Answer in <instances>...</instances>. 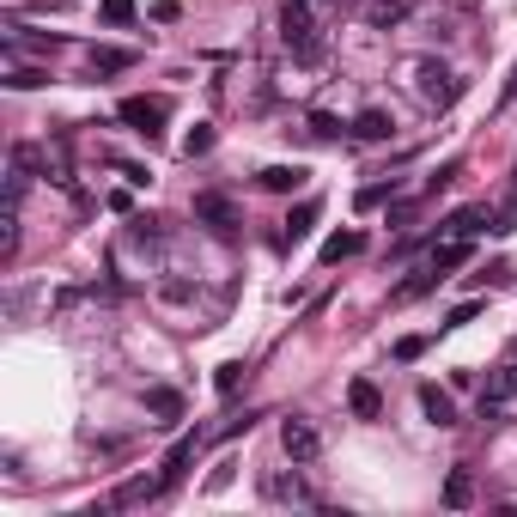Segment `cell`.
<instances>
[{
    "mask_svg": "<svg viewBox=\"0 0 517 517\" xmlns=\"http://www.w3.org/2000/svg\"><path fill=\"white\" fill-rule=\"evenodd\" d=\"M244 372H250V365H244V359H226V365H219V372H213V384H219V390H226V396H232V390L244 384Z\"/></svg>",
    "mask_w": 517,
    "mask_h": 517,
    "instance_id": "d4e9b609",
    "label": "cell"
},
{
    "mask_svg": "<svg viewBox=\"0 0 517 517\" xmlns=\"http://www.w3.org/2000/svg\"><path fill=\"white\" fill-rule=\"evenodd\" d=\"M305 165H268L262 171V189H274V195H292V189H305Z\"/></svg>",
    "mask_w": 517,
    "mask_h": 517,
    "instance_id": "5bb4252c",
    "label": "cell"
},
{
    "mask_svg": "<svg viewBox=\"0 0 517 517\" xmlns=\"http://www.w3.org/2000/svg\"><path fill=\"white\" fill-rule=\"evenodd\" d=\"M280 451H286L292 463H317V457H323V432H317L311 420L292 414V420H280Z\"/></svg>",
    "mask_w": 517,
    "mask_h": 517,
    "instance_id": "3957f363",
    "label": "cell"
},
{
    "mask_svg": "<svg viewBox=\"0 0 517 517\" xmlns=\"http://www.w3.org/2000/svg\"><path fill=\"white\" fill-rule=\"evenodd\" d=\"M365 250V238L359 232H335L329 244H323V268H335V262H347V256H359Z\"/></svg>",
    "mask_w": 517,
    "mask_h": 517,
    "instance_id": "ac0fdd59",
    "label": "cell"
},
{
    "mask_svg": "<svg viewBox=\"0 0 517 517\" xmlns=\"http://www.w3.org/2000/svg\"><path fill=\"white\" fill-rule=\"evenodd\" d=\"M517 396V359H505V365H493V372H487V390H481V414L493 420L505 402Z\"/></svg>",
    "mask_w": 517,
    "mask_h": 517,
    "instance_id": "5b68a950",
    "label": "cell"
},
{
    "mask_svg": "<svg viewBox=\"0 0 517 517\" xmlns=\"http://www.w3.org/2000/svg\"><path fill=\"white\" fill-rule=\"evenodd\" d=\"M280 43L292 49L299 67H317L329 37H323V0H286L280 7Z\"/></svg>",
    "mask_w": 517,
    "mask_h": 517,
    "instance_id": "6da1fadb",
    "label": "cell"
},
{
    "mask_svg": "<svg viewBox=\"0 0 517 517\" xmlns=\"http://www.w3.org/2000/svg\"><path fill=\"white\" fill-rule=\"evenodd\" d=\"M86 61H92V73H128V67H134V49H110V43H98Z\"/></svg>",
    "mask_w": 517,
    "mask_h": 517,
    "instance_id": "e0dca14e",
    "label": "cell"
},
{
    "mask_svg": "<svg viewBox=\"0 0 517 517\" xmlns=\"http://www.w3.org/2000/svg\"><path fill=\"white\" fill-rule=\"evenodd\" d=\"M311 134H317V140H335V134H341V122H335L329 110H317V116H311Z\"/></svg>",
    "mask_w": 517,
    "mask_h": 517,
    "instance_id": "4316f807",
    "label": "cell"
},
{
    "mask_svg": "<svg viewBox=\"0 0 517 517\" xmlns=\"http://www.w3.org/2000/svg\"><path fill=\"white\" fill-rule=\"evenodd\" d=\"M195 451H201V438H195V432H189V438H177V445H171V457H165V469H159V475H165V487H177V481L189 475Z\"/></svg>",
    "mask_w": 517,
    "mask_h": 517,
    "instance_id": "4fadbf2b",
    "label": "cell"
},
{
    "mask_svg": "<svg viewBox=\"0 0 517 517\" xmlns=\"http://www.w3.org/2000/svg\"><path fill=\"white\" fill-rule=\"evenodd\" d=\"M195 219H207V226L226 232V238L238 232V207H232L226 195H195Z\"/></svg>",
    "mask_w": 517,
    "mask_h": 517,
    "instance_id": "ba28073f",
    "label": "cell"
},
{
    "mask_svg": "<svg viewBox=\"0 0 517 517\" xmlns=\"http://www.w3.org/2000/svg\"><path fill=\"white\" fill-rule=\"evenodd\" d=\"M420 414H426L432 426H457V402H451V390L420 384Z\"/></svg>",
    "mask_w": 517,
    "mask_h": 517,
    "instance_id": "30bf717a",
    "label": "cell"
},
{
    "mask_svg": "<svg viewBox=\"0 0 517 517\" xmlns=\"http://www.w3.org/2000/svg\"><path fill=\"white\" fill-rule=\"evenodd\" d=\"M481 219H487V207H463V213H451L445 226H438V238H475Z\"/></svg>",
    "mask_w": 517,
    "mask_h": 517,
    "instance_id": "2e32d148",
    "label": "cell"
},
{
    "mask_svg": "<svg viewBox=\"0 0 517 517\" xmlns=\"http://www.w3.org/2000/svg\"><path fill=\"white\" fill-rule=\"evenodd\" d=\"M408 73H414V92H420L426 104H438V110L457 104V92H463V80H457L451 67H438V61H414Z\"/></svg>",
    "mask_w": 517,
    "mask_h": 517,
    "instance_id": "7a4b0ae2",
    "label": "cell"
},
{
    "mask_svg": "<svg viewBox=\"0 0 517 517\" xmlns=\"http://www.w3.org/2000/svg\"><path fill=\"white\" fill-rule=\"evenodd\" d=\"M426 286H438V274H432V268H420V274H408V280L396 286V305H408V299H420V292H426Z\"/></svg>",
    "mask_w": 517,
    "mask_h": 517,
    "instance_id": "603a6c76",
    "label": "cell"
},
{
    "mask_svg": "<svg viewBox=\"0 0 517 517\" xmlns=\"http://www.w3.org/2000/svg\"><path fill=\"white\" fill-rule=\"evenodd\" d=\"M469 499H475V481H469V469H451V475H445V505H451V511H463Z\"/></svg>",
    "mask_w": 517,
    "mask_h": 517,
    "instance_id": "ffe728a7",
    "label": "cell"
},
{
    "mask_svg": "<svg viewBox=\"0 0 517 517\" xmlns=\"http://www.w3.org/2000/svg\"><path fill=\"white\" fill-rule=\"evenodd\" d=\"M134 134H146V140H153L159 128H165V116H171V104L165 98H122V110H116Z\"/></svg>",
    "mask_w": 517,
    "mask_h": 517,
    "instance_id": "277c9868",
    "label": "cell"
},
{
    "mask_svg": "<svg viewBox=\"0 0 517 517\" xmlns=\"http://www.w3.org/2000/svg\"><path fill=\"white\" fill-rule=\"evenodd\" d=\"M511 359H517V347H511Z\"/></svg>",
    "mask_w": 517,
    "mask_h": 517,
    "instance_id": "1f68e13d",
    "label": "cell"
},
{
    "mask_svg": "<svg viewBox=\"0 0 517 517\" xmlns=\"http://www.w3.org/2000/svg\"><path fill=\"white\" fill-rule=\"evenodd\" d=\"M414 13V0H365V25L372 31H396Z\"/></svg>",
    "mask_w": 517,
    "mask_h": 517,
    "instance_id": "9c48e42d",
    "label": "cell"
},
{
    "mask_svg": "<svg viewBox=\"0 0 517 517\" xmlns=\"http://www.w3.org/2000/svg\"><path fill=\"white\" fill-rule=\"evenodd\" d=\"M347 408H353L359 420H378V414H384V396H378V384H372V378H353V384H347Z\"/></svg>",
    "mask_w": 517,
    "mask_h": 517,
    "instance_id": "7c38bea8",
    "label": "cell"
},
{
    "mask_svg": "<svg viewBox=\"0 0 517 517\" xmlns=\"http://www.w3.org/2000/svg\"><path fill=\"white\" fill-rule=\"evenodd\" d=\"M426 353V341L420 335H408V341H396V359H420Z\"/></svg>",
    "mask_w": 517,
    "mask_h": 517,
    "instance_id": "f1b7e54d",
    "label": "cell"
},
{
    "mask_svg": "<svg viewBox=\"0 0 517 517\" xmlns=\"http://www.w3.org/2000/svg\"><path fill=\"white\" fill-rule=\"evenodd\" d=\"M390 128H396V122H390L384 110H359V116H353V134H359V140H390Z\"/></svg>",
    "mask_w": 517,
    "mask_h": 517,
    "instance_id": "d6986e66",
    "label": "cell"
},
{
    "mask_svg": "<svg viewBox=\"0 0 517 517\" xmlns=\"http://www.w3.org/2000/svg\"><path fill=\"white\" fill-rule=\"evenodd\" d=\"M104 19H110V25H122V19H128V0H104Z\"/></svg>",
    "mask_w": 517,
    "mask_h": 517,
    "instance_id": "f546056e",
    "label": "cell"
},
{
    "mask_svg": "<svg viewBox=\"0 0 517 517\" xmlns=\"http://www.w3.org/2000/svg\"><path fill=\"white\" fill-rule=\"evenodd\" d=\"M463 262H469V238H438V244H432V256H426V268H432L438 280H451Z\"/></svg>",
    "mask_w": 517,
    "mask_h": 517,
    "instance_id": "52a82bcc",
    "label": "cell"
},
{
    "mask_svg": "<svg viewBox=\"0 0 517 517\" xmlns=\"http://www.w3.org/2000/svg\"><path fill=\"white\" fill-rule=\"evenodd\" d=\"M146 414H159V420L171 426V420H183V396H177L171 384H153V390H146Z\"/></svg>",
    "mask_w": 517,
    "mask_h": 517,
    "instance_id": "9a60e30c",
    "label": "cell"
},
{
    "mask_svg": "<svg viewBox=\"0 0 517 517\" xmlns=\"http://www.w3.org/2000/svg\"><path fill=\"white\" fill-rule=\"evenodd\" d=\"M505 98H517V73H511V86H505Z\"/></svg>",
    "mask_w": 517,
    "mask_h": 517,
    "instance_id": "4dcf8cb0",
    "label": "cell"
},
{
    "mask_svg": "<svg viewBox=\"0 0 517 517\" xmlns=\"http://www.w3.org/2000/svg\"><path fill=\"white\" fill-rule=\"evenodd\" d=\"M475 317H481V305H457V311H451V323H445V329H463V323H475Z\"/></svg>",
    "mask_w": 517,
    "mask_h": 517,
    "instance_id": "83f0119b",
    "label": "cell"
},
{
    "mask_svg": "<svg viewBox=\"0 0 517 517\" xmlns=\"http://www.w3.org/2000/svg\"><path fill=\"white\" fill-rule=\"evenodd\" d=\"M262 499H274V505H317V493L299 475H262Z\"/></svg>",
    "mask_w": 517,
    "mask_h": 517,
    "instance_id": "8992f818",
    "label": "cell"
},
{
    "mask_svg": "<svg viewBox=\"0 0 517 517\" xmlns=\"http://www.w3.org/2000/svg\"><path fill=\"white\" fill-rule=\"evenodd\" d=\"M317 213H323L317 201H305V207H292V219H286V244H299V238H305V232L317 226Z\"/></svg>",
    "mask_w": 517,
    "mask_h": 517,
    "instance_id": "44dd1931",
    "label": "cell"
},
{
    "mask_svg": "<svg viewBox=\"0 0 517 517\" xmlns=\"http://www.w3.org/2000/svg\"><path fill=\"white\" fill-rule=\"evenodd\" d=\"M396 195V177L390 183H372V189H359V207H378V201H390Z\"/></svg>",
    "mask_w": 517,
    "mask_h": 517,
    "instance_id": "484cf974",
    "label": "cell"
},
{
    "mask_svg": "<svg viewBox=\"0 0 517 517\" xmlns=\"http://www.w3.org/2000/svg\"><path fill=\"white\" fill-rule=\"evenodd\" d=\"M159 493H165V475H134V481H122V487H116V499H110V505H153Z\"/></svg>",
    "mask_w": 517,
    "mask_h": 517,
    "instance_id": "8fae6325",
    "label": "cell"
},
{
    "mask_svg": "<svg viewBox=\"0 0 517 517\" xmlns=\"http://www.w3.org/2000/svg\"><path fill=\"white\" fill-rule=\"evenodd\" d=\"M183 153H189V159H201V153H213V128H207V122H195V128L183 134Z\"/></svg>",
    "mask_w": 517,
    "mask_h": 517,
    "instance_id": "cb8c5ba5",
    "label": "cell"
},
{
    "mask_svg": "<svg viewBox=\"0 0 517 517\" xmlns=\"http://www.w3.org/2000/svg\"><path fill=\"white\" fill-rule=\"evenodd\" d=\"M7 86H13V92H31V86H49V73H43V67H19V61H13V67H7Z\"/></svg>",
    "mask_w": 517,
    "mask_h": 517,
    "instance_id": "7402d4cb",
    "label": "cell"
}]
</instances>
